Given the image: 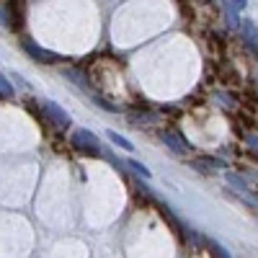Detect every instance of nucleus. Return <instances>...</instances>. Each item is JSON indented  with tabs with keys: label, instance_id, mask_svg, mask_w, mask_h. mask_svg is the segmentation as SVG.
Wrapping results in <instances>:
<instances>
[{
	"label": "nucleus",
	"instance_id": "9d476101",
	"mask_svg": "<svg viewBox=\"0 0 258 258\" xmlns=\"http://www.w3.org/2000/svg\"><path fill=\"white\" fill-rule=\"evenodd\" d=\"M93 101H96V106H101V109H103V111H109V114H119V111H121V109H119L116 103L106 101L103 96H93Z\"/></svg>",
	"mask_w": 258,
	"mask_h": 258
},
{
	"label": "nucleus",
	"instance_id": "2eb2a0df",
	"mask_svg": "<svg viewBox=\"0 0 258 258\" xmlns=\"http://www.w3.org/2000/svg\"><path fill=\"white\" fill-rule=\"evenodd\" d=\"M214 98H217V101H222V103H227L230 109H232V106H235V103H232V98H230L227 93H222V91H217V93H214Z\"/></svg>",
	"mask_w": 258,
	"mask_h": 258
},
{
	"label": "nucleus",
	"instance_id": "f257e3e1",
	"mask_svg": "<svg viewBox=\"0 0 258 258\" xmlns=\"http://www.w3.org/2000/svg\"><path fill=\"white\" fill-rule=\"evenodd\" d=\"M70 145L83 155H91V158H101L103 155V147H101L98 137L91 132V129H75L73 137H70Z\"/></svg>",
	"mask_w": 258,
	"mask_h": 258
},
{
	"label": "nucleus",
	"instance_id": "4468645a",
	"mask_svg": "<svg viewBox=\"0 0 258 258\" xmlns=\"http://www.w3.org/2000/svg\"><path fill=\"white\" fill-rule=\"evenodd\" d=\"M227 181H230L232 186H238L240 191H245V181H243V178H238V176H235V173H227Z\"/></svg>",
	"mask_w": 258,
	"mask_h": 258
},
{
	"label": "nucleus",
	"instance_id": "20e7f679",
	"mask_svg": "<svg viewBox=\"0 0 258 258\" xmlns=\"http://www.w3.org/2000/svg\"><path fill=\"white\" fill-rule=\"evenodd\" d=\"M41 111H44V116H47L57 129H70V124H73V121H70V114L64 111L59 103H54V101H44V103H41Z\"/></svg>",
	"mask_w": 258,
	"mask_h": 258
},
{
	"label": "nucleus",
	"instance_id": "6e6552de",
	"mask_svg": "<svg viewBox=\"0 0 258 258\" xmlns=\"http://www.w3.org/2000/svg\"><path fill=\"white\" fill-rule=\"evenodd\" d=\"M129 124H137V126H147V124H155L158 121V114L155 111H132L126 114Z\"/></svg>",
	"mask_w": 258,
	"mask_h": 258
},
{
	"label": "nucleus",
	"instance_id": "dca6fc26",
	"mask_svg": "<svg viewBox=\"0 0 258 258\" xmlns=\"http://www.w3.org/2000/svg\"><path fill=\"white\" fill-rule=\"evenodd\" d=\"M230 3H232L235 8H245V6H248V0H230Z\"/></svg>",
	"mask_w": 258,
	"mask_h": 258
},
{
	"label": "nucleus",
	"instance_id": "7ed1b4c3",
	"mask_svg": "<svg viewBox=\"0 0 258 258\" xmlns=\"http://www.w3.org/2000/svg\"><path fill=\"white\" fill-rule=\"evenodd\" d=\"M24 52L34 59V62H39V64H57V62H62V57L57 54V52H52V49H44V47H39L34 39H29V36H24Z\"/></svg>",
	"mask_w": 258,
	"mask_h": 258
},
{
	"label": "nucleus",
	"instance_id": "f03ea898",
	"mask_svg": "<svg viewBox=\"0 0 258 258\" xmlns=\"http://www.w3.org/2000/svg\"><path fill=\"white\" fill-rule=\"evenodd\" d=\"M158 137H160V142L170 150V153H176V155H188V153H191V145H188V140L181 135V129H173V126L158 129Z\"/></svg>",
	"mask_w": 258,
	"mask_h": 258
},
{
	"label": "nucleus",
	"instance_id": "0eeeda50",
	"mask_svg": "<svg viewBox=\"0 0 258 258\" xmlns=\"http://www.w3.org/2000/svg\"><path fill=\"white\" fill-rule=\"evenodd\" d=\"M222 16L227 21V29H240V16H238V8H235L230 0H222Z\"/></svg>",
	"mask_w": 258,
	"mask_h": 258
},
{
	"label": "nucleus",
	"instance_id": "423d86ee",
	"mask_svg": "<svg viewBox=\"0 0 258 258\" xmlns=\"http://www.w3.org/2000/svg\"><path fill=\"white\" fill-rule=\"evenodd\" d=\"M62 73H64V78H68V80H73L75 85H80L83 91H93V85H91V80L85 78V73H83V70H75V68H64Z\"/></svg>",
	"mask_w": 258,
	"mask_h": 258
},
{
	"label": "nucleus",
	"instance_id": "1a4fd4ad",
	"mask_svg": "<svg viewBox=\"0 0 258 258\" xmlns=\"http://www.w3.org/2000/svg\"><path fill=\"white\" fill-rule=\"evenodd\" d=\"M109 140H111L116 147H121V150H135V147H132V142H129L126 137H121L119 132H114V129H109Z\"/></svg>",
	"mask_w": 258,
	"mask_h": 258
},
{
	"label": "nucleus",
	"instance_id": "f8f14e48",
	"mask_svg": "<svg viewBox=\"0 0 258 258\" xmlns=\"http://www.w3.org/2000/svg\"><path fill=\"white\" fill-rule=\"evenodd\" d=\"M124 165H129L135 170V173H140L142 178H150V170H147V165H142V163H137V160H126Z\"/></svg>",
	"mask_w": 258,
	"mask_h": 258
},
{
	"label": "nucleus",
	"instance_id": "f3484780",
	"mask_svg": "<svg viewBox=\"0 0 258 258\" xmlns=\"http://www.w3.org/2000/svg\"><path fill=\"white\" fill-rule=\"evenodd\" d=\"M248 145H250V147L255 150V153H258V140H255V137H248Z\"/></svg>",
	"mask_w": 258,
	"mask_h": 258
},
{
	"label": "nucleus",
	"instance_id": "39448f33",
	"mask_svg": "<svg viewBox=\"0 0 258 258\" xmlns=\"http://www.w3.org/2000/svg\"><path fill=\"white\" fill-rule=\"evenodd\" d=\"M240 31H243V47L250 54H258V26L250 18H245V21H240Z\"/></svg>",
	"mask_w": 258,
	"mask_h": 258
},
{
	"label": "nucleus",
	"instance_id": "ddd939ff",
	"mask_svg": "<svg viewBox=\"0 0 258 258\" xmlns=\"http://www.w3.org/2000/svg\"><path fill=\"white\" fill-rule=\"evenodd\" d=\"M0 26L11 29V13H8V6H0Z\"/></svg>",
	"mask_w": 258,
	"mask_h": 258
},
{
	"label": "nucleus",
	"instance_id": "9b49d317",
	"mask_svg": "<svg viewBox=\"0 0 258 258\" xmlns=\"http://www.w3.org/2000/svg\"><path fill=\"white\" fill-rule=\"evenodd\" d=\"M0 96L3 98H13V85L6 75H0Z\"/></svg>",
	"mask_w": 258,
	"mask_h": 258
}]
</instances>
